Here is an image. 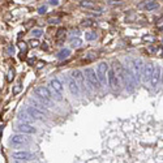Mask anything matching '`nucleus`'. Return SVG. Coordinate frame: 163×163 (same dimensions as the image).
Returning <instances> with one entry per match:
<instances>
[{"label": "nucleus", "instance_id": "nucleus-9", "mask_svg": "<svg viewBox=\"0 0 163 163\" xmlns=\"http://www.w3.org/2000/svg\"><path fill=\"white\" fill-rule=\"evenodd\" d=\"M26 112H28L33 119H38V120H42V121H45V120H46V118H47L45 112L39 111L38 108H35V107H30V106H28V107H26Z\"/></svg>", "mask_w": 163, "mask_h": 163}, {"label": "nucleus", "instance_id": "nucleus-30", "mask_svg": "<svg viewBox=\"0 0 163 163\" xmlns=\"http://www.w3.org/2000/svg\"><path fill=\"white\" fill-rule=\"evenodd\" d=\"M162 82H163V70H162Z\"/></svg>", "mask_w": 163, "mask_h": 163}, {"label": "nucleus", "instance_id": "nucleus-26", "mask_svg": "<svg viewBox=\"0 0 163 163\" xmlns=\"http://www.w3.org/2000/svg\"><path fill=\"white\" fill-rule=\"evenodd\" d=\"M13 70H9V73H8V77H7V81H9L11 82L12 81V78H13Z\"/></svg>", "mask_w": 163, "mask_h": 163}, {"label": "nucleus", "instance_id": "nucleus-16", "mask_svg": "<svg viewBox=\"0 0 163 163\" xmlns=\"http://www.w3.org/2000/svg\"><path fill=\"white\" fill-rule=\"evenodd\" d=\"M48 91H50L51 98H52L53 101H56V102H62V101H63V94L57 93L56 90H53L51 86H48Z\"/></svg>", "mask_w": 163, "mask_h": 163}, {"label": "nucleus", "instance_id": "nucleus-27", "mask_svg": "<svg viewBox=\"0 0 163 163\" xmlns=\"http://www.w3.org/2000/svg\"><path fill=\"white\" fill-rule=\"evenodd\" d=\"M48 3H50V5H59V0H50V1H48Z\"/></svg>", "mask_w": 163, "mask_h": 163}, {"label": "nucleus", "instance_id": "nucleus-25", "mask_svg": "<svg viewBox=\"0 0 163 163\" xmlns=\"http://www.w3.org/2000/svg\"><path fill=\"white\" fill-rule=\"evenodd\" d=\"M21 91V85H16V87L13 89V94H18Z\"/></svg>", "mask_w": 163, "mask_h": 163}, {"label": "nucleus", "instance_id": "nucleus-5", "mask_svg": "<svg viewBox=\"0 0 163 163\" xmlns=\"http://www.w3.org/2000/svg\"><path fill=\"white\" fill-rule=\"evenodd\" d=\"M132 73L136 78V82L141 81L142 80V72H143V65H142V60L140 59H135L133 60V65H132Z\"/></svg>", "mask_w": 163, "mask_h": 163}, {"label": "nucleus", "instance_id": "nucleus-19", "mask_svg": "<svg viewBox=\"0 0 163 163\" xmlns=\"http://www.w3.org/2000/svg\"><path fill=\"white\" fill-rule=\"evenodd\" d=\"M42 34H43V31L41 30V29H33V30H31V35L35 38H39Z\"/></svg>", "mask_w": 163, "mask_h": 163}, {"label": "nucleus", "instance_id": "nucleus-20", "mask_svg": "<svg viewBox=\"0 0 163 163\" xmlns=\"http://www.w3.org/2000/svg\"><path fill=\"white\" fill-rule=\"evenodd\" d=\"M145 8L146 9H149V11H152V9H155V8H158V4L155 3V1H149V3L145 5Z\"/></svg>", "mask_w": 163, "mask_h": 163}, {"label": "nucleus", "instance_id": "nucleus-18", "mask_svg": "<svg viewBox=\"0 0 163 163\" xmlns=\"http://www.w3.org/2000/svg\"><path fill=\"white\" fill-rule=\"evenodd\" d=\"M30 102L34 104V106H35V108H38V110H39V111H42V112H47V108H46V107L43 106V104L38 103V102L35 101V99H31Z\"/></svg>", "mask_w": 163, "mask_h": 163}, {"label": "nucleus", "instance_id": "nucleus-10", "mask_svg": "<svg viewBox=\"0 0 163 163\" xmlns=\"http://www.w3.org/2000/svg\"><path fill=\"white\" fill-rule=\"evenodd\" d=\"M16 131L17 132H20V133H22V135H35V133H37V129H35L33 125L24 124V123L17 124Z\"/></svg>", "mask_w": 163, "mask_h": 163}, {"label": "nucleus", "instance_id": "nucleus-14", "mask_svg": "<svg viewBox=\"0 0 163 163\" xmlns=\"http://www.w3.org/2000/svg\"><path fill=\"white\" fill-rule=\"evenodd\" d=\"M48 86H51L53 90H56L57 93H60V94H63V91H64V87H63L62 82H60L57 78L50 80V85H48Z\"/></svg>", "mask_w": 163, "mask_h": 163}, {"label": "nucleus", "instance_id": "nucleus-11", "mask_svg": "<svg viewBox=\"0 0 163 163\" xmlns=\"http://www.w3.org/2000/svg\"><path fill=\"white\" fill-rule=\"evenodd\" d=\"M12 157L14 158L16 160H22V162H26V160H31L34 158V154L30 152H14L13 154H12Z\"/></svg>", "mask_w": 163, "mask_h": 163}, {"label": "nucleus", "instance_id": "nucleus-1", "mask_svg": "<svg viewBox=\"0 0 163 163\" xmlns=\"http://www.w3.org/2000/svg\"><path fill=\"white\" fill-rule=\"evenodd\" d=\"M84 74H85V80H86L87 85H89L93 90H98L99 87L102 86L99 80H98V76H97V72L93 69V68H86Z\"/></svg>", "mask_w": 163, "mask_h": 163}, {"label": "nucleus", "instance_id": "nucleus-8", "mask_svg": "<svg viewBox=\"0 0 163 163\" xmlns=\"http://www.w3.org/2000/svg\"><path fill=\"white\" fill-rule=\"evenodd\" d=\"M154 64L152 63H146V64L143 65V72H142V82H149L150 78L153 76V72H154Z\"/></svg>", "mask_w": 163, "mask_h": 163}, {"label": "nucleus", "instance_id": "nucleus-12", "mask_svg": "<svg viewBox=\"0 0 163 163\" xmlns=\"http://www.w3.org/2000/svg\"><path fill=\"white\" fill-rule=\"evenodd\" d=\"M160 80H162V69H160V67L155 65L153 76H152V78H150V85H152V87H157V85L159 84Z\"/></svg>", "mask_w": 163, "mask_h": 163}, {"label": "nucleus", "instance_id": "nucleus-23", "mask_svg": "<svg viewBox=\"0 0 163 163\" xmlns=\"http://www.w3.org/2000/svg\"><path fill=\"white\" fill-rule=\"evenodd\" d=\"M81 7H86V8H93L94 7V4H93V1H81Z\"/></svg>", "mask_w": 163, "mask_h": 163}, {"label": "nucleus", "instance_id": "nucleus-6", "mask_svg": "<svg viewBox=\"0 0 163 163\" xmlns=\"http://www.w3.org/2000/svg\"><path fill=\"white\" fill-rule=\"evenodd\" d=\"M67 84H68V89H69L70 94H72L73 97H78L80 91H81V87L78 86V84L76 82V80L70 76V77H68L67 78Z\"/></svg>", "mask_w": 163, "mask_h": 163}, {"label": "nucleus", "instance_id": "nucleus-29", "mask_svg": "<svg viewBox=\"0 0 163 163\" xmlns=\"http://www.w3.org/2000/svg\"><path fill=\"white\" fill-rule=\"evenodd\" d=\"M21 50H26V43H20Z\"/></svg>", "mask_w": 163, "mask_h": 163}, {"label": "nucleus", "instance_id": "nucleus-4", "mask_svg": "<svg viewBox=\"0 0 163 163\" xmlns=\"http://www.w3.org/2000/svg\"><path fill=\"white\" fill-rule=\"evenodd\" d=\"M30 141H31V138L28 137L26 135H22V133H16V135H13L11 137V143L16 147L28 145V143H30Z\"/></svg>", "mask_w": 163, "mask_h": 163}, {"label": "nucleus", "instance_id": "nucleus-24", "mask_svg": "<svg viewBox=\"0 0 163 163\" xmlns=\"http://www.w3.org/2000/svg\"><path fill=\"white\" fill-rule=\"evenodd\" d=\"M46 11H47V7H46V5H42V7H39V9H38V13L43 14Z\"/></svg>", "mask_w": 163, "mask_h": 163}, {"label": "nucleus", "instance_id": "nucleus-7", "mask_svg": "<svg viewBox=\"0 0 163 163\" xmlns=\"http://www.w3.org/2000/svg\"><path fill=\"white\" fill-rule=\"evenodd\" d=\"M108 85L111 86V89H119L120 86V81H119V76L116 74V70L114 68H110L108 72Z\"/></svg>", "mask_w": 163, "mask_h": 163}, {"label": "nucleus", "instance_id": "nucleus-21", "mask_svg": "<svg viewBox=\"0 0 163 163\" xmlns=\"http://www.w3.org/2000/svg\"><path fill=\"white\" fill-rule=\"evenodd\" d=\"M94 39H97L95 33H86V41H94Z\"/></svg>", "mask_w": 163, "mask_h": 163}, {"label": "nucleus", "instance_id": "nucleus-22", "mask_svg": "<svg viewBox=\"0 0 163 163\" xmlns=\"http://www.w3.org/2000/svg\"><path fill=\"white\" fill-rule=\"evenodd\" d=\"M82 45V41L81 39H72V47H80Z\"/></svg>", "mask_w": 163, "mask_h": 163}, {"label": "nucleus", "instance_id": "nucleus-17", "mask_svg": "<svg viewBox=\"0 0 163 163\" xmlns=\"http://www.w3.org/2000/svg\"><path fill=\"white\" fill-rule=\"evenodd\" d=\"M70 55V50L69 48H63L62 51H59L57 52V55H56V59H59V60H64V59H67L68 56Z\"/></svg>", "mask_w": 163, "mask_h": 163}, {"label": "nucleus", "instance_id": "nucleus-28", "mask_svg": "<svg viewBox=\"0 0 163 163\" xmlns=\"http://www.w3.org/2000/svg\"><path fill=\"white\" fill-rule=\"evenodd\" d=\"M30 45L33 46V47H37V46L39 45V43H38V41H37V39H33V41H30Z\"/></svg>", "mask_w": 163, "mask_h": 163}, {"label": "nucleus", "instance_id": "nucleus-2", "mask_svg": "<svg viewBox=\"0 0 163 163\" xmlns=\"http://www.w3.org/2000/svg\"><path fill=\"white\" fill-rule=\"evenodd\" d=\"M34 94L37 95L38 99L43 102L46 106H51L52 104V98H51V94L48 91V87H45V86H38L34 89Z\"/></svg>", "mask_w": 163, "mask_h": 163}, {"label": "nucleus", "instance_id": "nucleus-3", "mask_svg": "<svg viewBox=\"0 0 163 163\" xmlns=\"http://www.w3.org/2000/svg\"><path fill=\"white\" fill-rule=\"evenodd\" d=\"M108 72H110V68L107 63H99L97 67V76H98L101 85H106L108 82Z\"/></svg>", "mask_w": 163, "mask_h": 163}, {"label": "nucleus", "instance_id": "nucleus-13", "mask_svg": "<svg viewBox=\"0 0 163 163\" xmlns=\"http://www.w3.org/2000/svg\"><path fill=\"white\" fill-rule=\"evenodd\" d=\"M72 77L76 80V82L78 84V86L81 87V89H82V87H85L84 86V85H85V74L82 73L80 69H74L73 72H72ZM85 89H86V87H85Z\"/></svg>", "mask_w": 163, "mask_h": 163}, {"label": "nucleus", "instance_id": "nucleus-15", "mask_svg": "<svg viewBox=\"0 0 163 163\" xmlns=\"http://www.w3.org/2000/svg\"><path fill=\"white\" fill-rule=\"evenodd\" d=\"M18 120L21 121V123L24 124H29V125H31V123H33V120H35V119H33L30 115H26V114H20L18 115Z\"/></svg>", "mask_w": 163, "mask_h": 163}]
</instances>
